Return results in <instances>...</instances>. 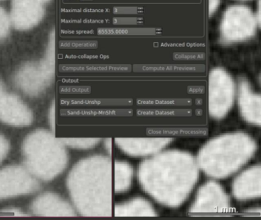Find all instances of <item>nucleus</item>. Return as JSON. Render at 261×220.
Masks as SVG:
<instances>
[{
    "label": "nucleus",
    "instance_id": "nucleus-1",
    "mask_svg": "<svg viewBox=\"0 0 261 220\" xmlns=\"http://www.w3.org/2000/svg\"><path fill=\"white\" fill-rule=\"evenodd\" d=\"M199 172L197 161L191 154L161 151L141 162L138 178L143 190L156 202L176 208L190 196Z\"/></svg>",
    "mask_w": 261,
    "mask_h": 220
},
{
    "label": "nucleus",
    "instance_id": "nucleus-2",
    "mask_svg": "<svg viewBox=\"0 0 261 220\" xmlns=\"http://www.w3.org/2000/svg\"><path fill=\"white\" fill-rule=\"evenodd\" d=\"M67 187L76 213L89 217L113 216V161L95 155L76 162L69 172Z\"/></svg>",
    "mask_w": 261,
    "mask_h": 220
},
{
    "label": "nucleus",
    "instance_id": "nucleus-3",
    "mask_svg": "<svg viewBox=\"0 0 261 220\" xmlns=\"http://www.w3.org/2000/svg\"><path fill=\"white\" fill-rule=\"evenodd\" d=\"M257 146L248 134H223L207 141L198 153L199 169L213 178H227L239 170L254 155Z\"/></svg>",
    "mask_w": 261,
    "mask_h": 220
},
{
    "label": "nucleus",
    "instance_id": "nucleus-4",
    "mask_svg": "<svg viewBox=\"0 0 261 220\" xmlns=\"http://www.w3.org/2000/svg\"><path fill=\"white\" fill-rule=\"evenodd\" d=\"M21 153L23 165L37 179L46 182L61 175L69 162L67 146L47 129L29 133L23 140Z\"/></svg>",
    "mask_w": 261,
    "mask_h": 220
},
{
    "label": "nucleus",
    "instance_id": "nucleus-5",
    "mask_svg": "<svg viewBox=\"0 0 261 220\" xmlns=\"http://www.w3.org/2000/svg\"><path fill=\"white\" fill-rule=\"evenodd\" d=\"M55 71V35L49 38L44 58L41 61H28L21 64L13 75L17 89L26 96H40L51 84Z\"/></svg>",
    "mask_w": 261,
    "mask_h": 220
},
{
    "label": "nucleus",
    "instance_id": "nucleus-6",
    "mask_svg": "<svg viewBox=\"0 0 261 220\" xmlns=\"http://www.w3.org/2000/svg\"><path fill=\"white\" fill-rule=\"evenodd\" d=\"M256 13L246 5L228 6L222 15L219 24L220 39L225 44H234L251 39L257 32Z\"/></svg>",
    "mask_w": 261,
    "mask_h": 220
},
{
    "label": "nucleus",
    "instance_id": "nucleus-7",
    "mask_svg": "<svg viewBox=\"0 0 261 220\" xmlns=\"http://www.w3.org/2000/svg\"><path fill=\"white\" fill-rule=\"evenodd\" d=\"M236 96V85L231 75L221 67H216L208 76V107L210 115L220 119L228 114Z\"/></svg>",
    "mask_w": 261,
    "mask_h": 220
},
{
    "label": "nucleus",
    "instance_id": "nucleus-8",
    "mask_svg": "<svg viewBox=\"0 0 261 220\" xmlns=\"http://www.w3.org/2000/svg\"><path fill=\"white\" fill-rule=\"evenodd\" d=\"M40 188L39 180L24 165L13 164L0 169V201L32 194Z\"/></svg>",
    "mask_w": 261,
    "mask_h": 220
},
{
    "label": "nucleus",
    "instance_id": "nucleus-9",
    "mask_svg": "<svg viewBox=\"0 0 261 220\" xmlns=\"http://www.w3.org/2000/svg\"><path fill=\"white\" fill-rule=\"evenodd\" d=\"M34 121V115L29 106L15 93L6 90L0 79V121L13 127H28Z\"/></svg>",
    "mask_w": 261,
    "mask_h": 220
},
{
    "label": "nucleus",
    "instance_id": "nucleus-10",
    "mask_svg": "<svg viewBox=\"0 0 261 220\" xmlns=\"http://www.w3.org/2000/svg\"><path fill=\"white\" fill-rule=\"evenodd\" d=\"M229 208V199L223 187L215 181H208L199 187L194 202L190 207V213L195 214L225 213Z\"/></svg>",
    "mask_w": 261,
    "mask_h": 220
},
{
    "label": "nucleus",
    "instance_id": "nucleus-11",
    "mask_svg": "<svg viewBox=\"0 0 261 220\" xmlns=\"http://www.w3.org/2000/svg\"><path fill=\"white\" fill-rule=\"evenodd\" d=\"M51 0H12L10 17L16 30L29 31L41 23Z\"/></svg>",
    "mask_w": 261,
    "mask_h": 220
},
{
    "label": "nucleus",
    "instance_id": "nucleus-12",
    "mask_svg": "<svg viewBox=\"0 0 261 220\" xmlns=\"http://www.w3.org/2000/svg\"><path fill=\"white\" fill-rule=\"evenodd\" d=\"M31 213L36 216H76L73 204L53 192H44L37 197L30 206Z\"/></svg>",
    "mask_w": 261,
    "mask_h": 220
},
{
    "label": "nucleus",
    "instance_id": "nucleus-13",
    "mask_svg": "<svg viewBox=\"0 0 261 220\" xmlns=\"http://www.w3.org/2000/svg\"><path fill=\"white\" fill-rule=\"evenodd\" d=\"M172 141L170 138H117L116 145L133 157L152 156L164 150Z\"/></svg>",
    "mask_w": 261,
    "mask_h": 220
},
{
    "label": "nucleus",
    "instance_id": "nucleus-14",
    "mask_svg": "<svg viewBox=\"0 0 261 220\" xmlns=\"http://www.w3.org/2000/svg\"><path fill=\"white\" fill-rule=\"evenodd\" d=\"M232 193L239 201L261 198V165L252 166L238 175L233 181Z\"/></svg>",
    "mask_w": 261,
    "mask_h": 220
},
{
    "label": "nucleus",
    "instance_id": "nucleus-15",
    "mask_svg": "<svg viewBox=\"0 0 261 220\" xmlns=\"http://www.w3.org/2000/svg\"><path fill=\"white\" fill-rule=\"evenodd\" d=\"M239 107L245 121L261 127V95L255 93L246 80H242L238 89Z\"/></svg>",
    "mask_w": 261,
    "mask_h": 220
},
{
    "label": "nucleus",
    "instance_id": "nucleus-16",
    "mask_svg": "<svg viewBox=\"0 0 261 220\" xmlns=\"http://www.w3.org/2000/svg\"><path fill=\"white\" fill-rule=\"evenodd\" d=\"M115 216H156V212L147 200L135 198L116 204L114 207Z\"/></svg>",
    "mask_w": 261,
    "mask_h": 220
},
{
    "label": "nucleus",
    "instance_id": "nucleus-17",
    "mask_svg": "<svg viewBox=\"0 0 261 220\" xmlns=\"http://www.w3.org/2000/svg\"><path fill=\"white\" fill-rule=\"evenodd\" d=\"M113 188L116 193H125L129 190L133 179V168L129 163L124 161H115L113 166Z\"/></svg>",
    "mask_w": 261,
    "mask_h": 220
},
{
    "label": "nucleus",
    "instance_id": "nucleus-18",
    "mask_svg": "<svg viewBox=\"0 0 261 220\" xmlns=\"http://www.w3.org/2000/svg\"><path fill=\"white\" fill-rule=\"evenodd\" d=\"M61 140L67 147L76 149H93L100 141L97 138H64Z\"/></svg>",
    "mask_w": 261,
    "mask_h": 220
},
{
    "label": "nucleus",
    "instance_id": "nucleus-19",
    "mask_svg": "<svg viewBox=\"0 0 261 220\" xmlns=\"http://www.w3.org/2000/svg\"><path fill=\"white\" fill-rule=\"evenodd\" d=\"M12 26L10 14L8 13L4 8L0 6V41L9 36Z\"/></svg>",
    "mask_w": 261,
    "mask_h": 220
},
{
    "label": "nucleus",
    "instance_id": "nucleus-20",
    "mask_svg": "<svg viewBox=\"0 0 261 220\" xmlns=\"http://www.w3.org/2000/svg\"><path fill=\"white\" fill-rule=\"evenodd\" d=\"M10 142L9 140L0 134V164L4 161L10 151Z\"/></svg>",
    "mask_w": 261,
    "mask_h": 220
},
{
    "label": "nucleus",
    "instance_id": "nucleus-21",
    "mask_svg": "<svg viewBox=\"0 0 261 220\" xmlns=\"http://www.w3.org/2000/svg\"><path fill=\"white\" fill-rule=\"evenodd\" d=\"M48 121L52 132H55V127H56V105L55 102L50 105L49 109Z\"/></svg>",
    "mask_w": 261,
    "mask_h": 220
},
{
    "label": "nucleus",
    "instance_id": "nucleus-22",
    "mask_svg": "<svg viewBox=\"0 0 261 220\" xmlns=\"http://www.w3.org/2000/svg\"><path fill=\"white\" fill-rule=\"evenodd\" d=\"M0 213L3 214L9 215V216H27L26 213L23 212L22 210L18 208H14V207H10V208L4 209V210H0Z\"/></svg>",
    "mask_w": 261,
    "mask_h": 220
},
{
    "label": "nucleus",
    "instance_id": "nucleus-23",
    "mask_svg": "<svg viewBox=\"0 0 261 220\" xmlns=\"http://www.w3.org/2000/svg\"><path fill=\"white\" fill-rule=\"evenodd\" d=\"M220 6V0H208V14L210 16L214 15Z\"/></svg>",
    "mask_w": 261,
    "mask_h": 220
},
{
    "label": "nucleus",
    "instance_id": "nucleus-24",
    "mask_svg": "<svg viewBox=\"0 0 261 220\" xmlns=\"http://www.w3.org/2000/svg\"><path fill=\"white\" fill-rule=\"evenodd\" d=\"M256 16H257L258 26L261 29V0H258V2H257V12H256Z\"/></svg>",
    "mask_w": 261,
    "mask_h": 220
},
{
    "label": "nucleus",
    "instance_id": "nucleus-25",
    "mask_svg": "<svg viewBox=\"0 0 261 220\" xmlns=\"http://www.w3.org/2000/svg\"><path fill=\"white\" fill-rule=\"evenodd\" d=\"M246 213L250 215H253V216H261V208H253L246 211Z\"/></svg>",
    "mask_w": 261,
    "mask_h": 220
},
{
    "label": "nucleus",
    "instance_id": "nucleus-26",
    "mask_svg": "<svg viewBox=\"0 0 261 220\" xmlns=\"http://www.w3.org/2000/svg\"><path fill=\"white\" fill-rule=\"evenodd\" d=\"M105 146L107 150L110 153L112 151V141L110 138H107V139H106Z\"/></svg>",
    "mask_w": 261,
    "mask_h": 220
},
{
    "label": "nucleus",
    "instance_id": "nucleus-27",
    "mask_svg": "<svg viewBox=\"0 0 261 220\" xmlns=\"http://www.w3.org/2000/svg\"><path fill=\"white\" fill-rule=\"evenodd\" d=\"M239 1H246V0H239Z\"/></svg>",
    "mask_w": 261,
    "mask_h": 220
},
{
    "label": "nucleus",
    "instance_id": "nucleus-28",
    "mask_svg": "<svg viewBox=\"0 0 261 220\" xmlns=\"http://www.w3.org/2000/svg\"><path fill=\"white\" fill-rule=\"evenodd\" d=\"M260 82H261V76H260Z\"/></svg>",
    "mask_w": 261,
    "mask_h": 220
},
{
    "label": "nucleus",
    "instance_id": "nucleus-29",
    "mask_svg": "<svg viewBox=\"0 0 261 220\" xmlns=\"http://www.w3.org/2000/svg\"><path fill=\"white\" fill-rule=\"evenodd\" d=\"M0 1H2V0H0Z\"/></svg>",
    "mask_w": 261,
    "mask_h": 220
}]
</instances>
